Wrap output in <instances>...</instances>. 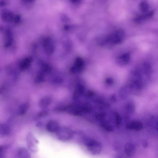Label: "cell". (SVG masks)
<instances>
[{
  "instance_id": "1",
  "label": "cell",
  "mask_w": 158,
  "mask_h": 158,
  "mask_svg": "<svg viewBox=\"0 0 158 158\" xmlns=\"http://www.w3.org/2000/svg\"><path fill=\"white\" fill-rule=\"evenodd\" d=\"M124 36V31L122 29H118L108 36L102 44L109 45L118 44L123 40Z\"/></svg>"
},
{
  "instance_id": "2",
  "label": "cell",
  "mask_w": 158,
  "mask_h": 158,
  "mask_svg": "<svg viewBox=\"0 0 158 158\" xmlns=\"http://www.w3.org/2000/svg\"><path fill=\"white\" fill-rule=\"evenodd\" d=\"M56 133L58 139L63 141H67L71 140L73 136V131L65 127H60Z\"/></svg>"
},
{
  "instance_id": "3",
  "label": "cell",
  "mask_w": 158,
  "mask_h": 158,
  "mask_svg": "<svg viewBox=\"0 0 158 158\" xmlns=\"http://www.w3.org/2000/svg\"><path fill=\"white\" fill-rule=\"evenodd\" d=\"M85 144L88 150L93 155H97L101 152L102 146L101 143L92 139H87Z\"/></svg>"
},
{
  "instance_id": "4",
  "label": "cell",
  "mask_w": 158,
  "mask_h": 158,
  "mask_svg": "<svg viewBox=\"0 0 158 158\" xmlns=\"http://www.w3.org/2000/svg\"><path fill=\"white\" fill-rule=\"evenodd\" d=\"M26 139L29 150L33 153L37 152L38 151L37 144L38 143V141L31 132H29L27 133Z\"/></svg>"
},
{
  "instance_id": "5",
  "label": "cell",
  "mask_w": 158,
  "mask_h": 158,
  "mask_svg": "<svg viewBox=\"0 0 158 158\" xmlns=\"http://www.w3.org/2000/svg\"><path fill=\"white\" fill-rule=\"evenodd\" d=\"M15 16L12 11L7 9H3L0 12L1 19L5 22H13Z\"/></svg>"
},
{
  "instance_id": "6",
  "label": "cell",
  "mask_w": 158,
  "mask_h": 158,
  "mask_svg": "<svg viewBox=\"0 0 158 158\" xmlns=\"http://www.w3.org/2000/svg\"><path fill=\"white\" fill-rule=\"evenodd\" d=\"M14 36L12 31L9 28L6 29L4 33V45L6 48L10 47L12 44Z\"/></svg>"
},
{
  "instance_id": "7",
  "label": "cell",
  "mask_w": 158,
  "mask_h": 158,
  "mask_svg": "<svg viewBox=\"0 0 158 158\" xmlns=\"http://www.w3.org/2000/svg\"><path fill=\"white\" fill-rule=\"evenodd\" d=\"M44 46L46 52L48 55L53 53L55 50V45L52 40L50 38H46L44 42Z\"/></svg>"
},
{
  "instance_id": "8",
  "label": "cell",
  "mask_w": 158,
  "mask_h": 158,
  "mask_svg": "<svg viewBox=\"0 0 158 158\" xmlns=\"http://www.w3.org/2000/svg\"><path fill=\"white\" fill-rule=\"evenodd\" d=\"M84 65V62L82 59L78 57L75 61L73 65L70 69V72L73 73H76L81 70Z\"/></svg>"
},
{
  "instance_id": "9",
  "label": "cell",
  "mask_w": 158,
  "mask_h": 158,
  "mask_svg": "<svg viewBox=\"0 0 158 158\" xmlns=\"http://www.w3.org/2000/svg\"><path fill=\"white\" fill-rule=\"evenodd\" d=\"M58 123L54 120L49 121L46 126V129L50 132H56L60 127Z\"/></svg>"
},
{
  "instance_id": "10",
  "label": "cell",
  "mask_w": 158,
  "mask_h": 158,
  "mask_svg": "<svg viewBox=\"0 0 158 158\" xmlns=\"http://www.w3.org/2000/svg\"><path fill=\"white\" fill-rule=\"evenodd\" d=\"M154 12L152 11H148L143 13L142 15L137 16L134 19V21L136 23H141L151 17L153 15Z\"/></svg>"
},
{
  "instance_id": "11",
  "label": "cell",
  "mask_w": 158,
  "mask_h": 158,
  "mask_svg": "<svg viewBox=\"0 0 158 158\" xmlns=\"http://www.w3.org/2000/svg\"><path fill=\"white\" fill-rule=\"evenodd\" d=\"M32 60V59L31 56H28L23 59L19 63V69L22 70L27 69L30 65Z\"/></svg>"
},
{
  "instance_id": "12",
  "label": "cell",
  "mask_w": 158,
  "mask_h": 158,
  "mask_svg": "<svg viewBox=\"0 0 158 158\" xmlns=\"http://www.w3.org/2000/svg\"><path fill=\"white\" fill-rule=\"evenodd\" d=\"M84 89V87L82 85H77L75 88L73 94V99L76 100L79 98L83 94Z\"/></svg>"
},
{
  "instance_id": "13",
  "label": "cell",
  "mask_w": 158,
  "mask_h": 158,
  "mask_svg": "<svg viewBox=\"0 0 158 158\" xmlns=\"http://www.w3.org/2000/svg\"><path fill=\"white\" fill-rule=\"evenodd\" d=\"M130 53H125L117 58V62L118 63L121 65H126L130 62Z\"/></svg>"
},
{
  "instance_id": "14",
  "label": "cell",
  "mask_w": 158,
  "mask_h": 158,
  "mask_svg": "<svg viewBox=\"0 0 158 158\" xmlns=\"http://www.w3.org/2000/svg\"><path fill=\"white\" fill-rule=\"evenodd\" d=\"M52 98L49 96H45L41 98L39 102V105L42 108L47 107L51 103Z\"/></svg>"
},
{
  "instance_id": "15",
  "label": "cell",
  "mask_w": 158,
  "mask_h": 158,
  "mask_svg": "<svg viewBox=\"0 0 158 158\" xmlns=\"http://www.w3.org/2000/svg\"><path fill=\"white\" fill-rule=\"evenodd\" d=\"M17 155L20 158H29L31 157V155L29 151L24 147H21L19 149Z\"/></svg>"
},
{
  "instance_id": "16",
  "label": "cell",
  "mask_w": 158,
  "mask_h": 158,
  "mask_svg": "<svg viewBox=\"0 0 158 158\" xmlns=\"http://www.w3.org/2000/svg\"><path fill=\"white\" fill-rule=\"evenodd\" d=\"M10 128L7 125L2 124L0 127V137H3L8 135L10 133Z\"/></svg>"
},
{
  "instance_id": "17",
  "label": "cell",
  "mask_w": 158,
  "mask_h": 158,
  "mask_svg": "<svg viewBox=\"0 0 158 158\" xmlns=\"http://www.w3.org/2000/svg\"><path fill=\"white\" fill-rule=\"evenodd\" d=\"M139 7L140 11L144 13L148 12L149 6L147 1L143 0L140 3Z\"/></svg>"
},
{
  "instance_id": "18",
  "label": "cell",
  "mask_w": 158,
  "mask_h": 158,
  "mask_svg": "<svg viewBox=\"0 0 158 158\" xmlns=\"http://www.w3.org/2000/svg\"><path fill=\"white\" fill-rule=\"evenodd\" d=\"M28 108V106L27 103H24L21 105L19 108V113L20 115H24L27 112Z\"/></svg>"
},
{
  "instance_id": "19",
  "label": "cell",
  "mask_w": 158,
  "mask_h": 158,
  "mask_svg": "<svg viewBox=\"0 0 158 158\" xmlns=\"http://www.w3.org/2000/svg\"><path fill=\"white\" fill-rule=\"evenodd\" d=\"M22 20V17L20 15H15L13 22L15 24H19L20 23Z\"/></svg>"
},
{
  "instance_id": "20",
  "label": "cell",
  "mask_w": 158,
  "mask_h": 158,
  "mask_svg": "<svg viewBox=\"0 0 158 158\" xmlns=\"http://www.w3.org/2000/svg\"><path fill=\"white\" fill-rule=\"evenodd\" d=\"M60 19L62 21L67 22L69 21V18L68 16L65 14H62L60 15Z\"/></svg>"
},
{
  "instance_id": "21",
  "label": "cell",
  "mask_w": 158,
  "mask_h": 158,
  "mask_svg": "<svg viewBox=\"0 0 158 158\" xmlns=\"http://www.w3.org/2000/svg\"><path fill=\"white\" fill-rule=\"evenodd\" d=\"M48 112L46 110H43L39 113L36 115V118H39L45 116L47 115Z\"/></svg>"
},
{
  "instance_id": "22",
  "label": "cell",
  "mask_w": 158,
  "mask_h": 158,
  "mask_svg": "<svg viewBox=\"0 0 158 158\" xmlns=\"http://www.w3.org/2000/svg\"><path fill=\"white\" fill-rule=\"evenodd\" d=\"M6 149V147L4 146H0V158L3 157V156Z\"/></svg>"
},
{
  "instance_id": "23",
  "label": "cell",
  "mask_w": 158,
  "mask_h": 158,
  "mask_svg": "<svg viewBox=\"0 0 158 158\" xmlns=\"http://www.w3.org/2000/svg\"><path fill=\"white\" fill-rule=\"evenodd\" d=\"M94 92L92 91H89L86 94V97L88 98H90L93 97L94 95Z\"/></svg>"
},
{
  "instance_id": "24",
  "label": "cell",
  "mask_w": 158,
  "mask_h": 158,
  "mask_svg": "<svg viewBox=\"0 0 158 158\" xmlns=\"http://www.w3.org/2000/svg\"><path fill=\"white\" fill-rule=\"evenodd\" d=\"M106 82L108 85H111L113 83V79L110 78L106 79Z\"/></svg>"
},
{
  "instance_id": "25",
  "label": "cell",
  "mask_w": 158,
  "mask_h": 158,
  "mask_svg": "<svg viewBox=\"0 0 158 158\" xmlns=\"http://www.w3.org/2000/svg\"><path fill=\"white\" fill-rule=\"evenodd\" d=\"M6 4V2L4 0H0V7H3Z\"/></svg>"
},
{
  "instance_id": "26",
  "label": "cell",
  "mask_w": 158,
  "mask_h": 158,
  "mask_svg": "<svg viewBox=\"0 0 158 158\" xmlns=\"http://www.w3.org/2000/svg\"><path fill=\"white\" fill-rule=\"evenodd\" d=\"M35 0H22V2L25 3H30L34 2Z\"/></svg>"
},
{
  "instance_id": "27",
  "label": "cell",
  "mask_w": 158,
  "mask_h": 158,
  "mask_svg": "<svg viewBox=\"0 0 158 158\" xmlns=\"http://www.w3.org/2000/svg\"><path fill=\"white\" fill-rule=\"evenodd\" d=\"M71 2L73 3H76L79 2L81 0H70Z\"/></svg>"
},
{
  "instance_id": "28",
  "label": "cell",
  "mask_w": 158,
  "mask_h": 158,
  "mask_svg": "<svg viewBox=\"0 0 158 158\" xmlns=\"http://www.w3.org/2000/svg\"><path fill=\"white\" fill-rule=\"evenodd\" d=\"M3 27L2 25H0V32L3 30Z\"/></svg>"
},
{
  "instance_id": "29",
  "label": "cell",
  "mask_w": 158,
  "mask_h": 158,
  "mask_svg": "<svg viewBox=\"0 0 158 158\" xmlns=\"http://www.w3.org/2000/svg\"><path fill=\"white\" fill-rule=\"evenodd\" d=\"M1 124V123H0V127Z\"/></svg>"
}]
</instances>
